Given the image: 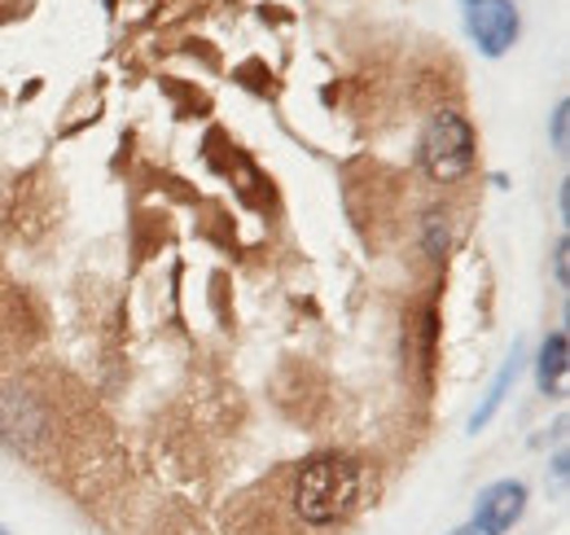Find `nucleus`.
<instances>
[{"label": "nucleus", "mask_w": 570, "mask_h": 535, "mask_svg": "<svg viewBox=\"0 0 570 535\" xmlns=\"http://www.w3.org/2000/svg\"><path fill=\"white\" fill-rule=\"evenodd\" d=\"M368 500V466L343 453L312 457L294 478V509L307 527H338Z\"/></svg>", "instance_id": "1"}, {"label": "nucleus", "mask_w": 570, "mask_h": 535, "mask_svg": "<svg viewBox=\"0 0 570 535\" xmlns=\"http://www.w3.org/2000/svg\"><path fill=\"white\" fill-rule=\"evenodd\" d=\"M417 163L434 185H456L479 163V136L461 110H434L417 140Z\"/></svg>", "instance_id": "2"}, {"label": "nucleus", "mask_w": 570, "mask_h": 535, "mask_svg": "<svg viewBox=\"0 0 570 535\" xmlns=\"http://www.w3.org/2000/svg\"><path fill=\"white\" fill-rule=\"evenodd\" d=\"M461 18L483 58H504L518 45L522 13L513 0H461Z\"/></svg>", "instance_id": "3"}, {"label": "nucleus", "mask_w": 570, "mask_h": 535, "mask_svg": "<svg viewBox=\"0 0 570 535\" xmlns=\"http://www.w3.org/2000/svg\"><path fill=\"white\" fill-rule=\"evenodd\" d=\"M522 514H527V483H518V478H500L492 487H483L474 500V527L492 535L513 532L522 523Z\"/></svg>", "instance_id": "4"}, {"label": "nucleus", "mask_w": 570, "mask_h": 535, "mask_svg": "<svg viewBox=\"0 0 570 535\" xmlns=\"http://www.w3.org/2000/svg\"><path fill=\"white\" fill-rule=\"evenodd\" d=\"M567 369H570V342L567 330H553V334L540 342V360H535V378H540V391L562 400L567 396Z\"/></svg>", "instance_id": "5"}, {"label": "nucleus", "mask_w": 570, "mask_h": 535, "mask_svg": "<svg viewBox=\"0 0 570 535\" xmlns=\"http://www.w3.org/2000/svg\"><path fill=\"white\" fill-rule=\"evenodd\" d=\"M518 373H522V347H513V351H509V360L500 364V373L492 378V387H488V396H483V403L474 408V417H470V430H474V435H479V430H483V426H488V421L497 417L500 403L509 400V391H513Z\"/></svg>", "instance_id": "6"}, {"label": "nucleus", "mask_w": 570, "mask_h": 535, "mask_svg": "<svg viewBox=\"0 0 570 535\" xmlns=\"http://www.w3.org/2000/svg\"><path fill=\"white\" fill-rule=\"evenodd\" d=\"M448 251V215H430L426 220V255L430 260H443Z\"/></svg>", "instance_id": "7"}, {"label": "nucleus", "mask_w": 570, "mask_h": 535, "mask_svg": "<svg viewBox=\"0 0 570 535\" xmlns=\"http://www.w3.org/2000/svg\"><path fill=\"white\" fill-rule=\"evenodd\" d=\"M567 124H570V106L558 101V110H553V149H567Z\"/></svg>", "instance_id": "8"}, {"label": "nucleus", "mask_w": 570, "mask_h": 535, "mask_svg": "<svg viewBox=\"0 0 570 535\" xmlns=\"http://www.w3.org/2000/svg\"><path fill=\"white\" fill-rule=\"evenodd\" d=\"M567 255H570V242L558 237V251H553V268H558V285H567Z\"/></svg>", "instance_id": "9"}, {"label": "nucleus", "mask_w": 570, "mask_h": 535, "mask_svg": "<svg viewBox=\"0 0 570 535\" xmlns=\"http://www.w3.org/2000/svg\"><path fill=\"white\" fill-rule=\"evenodd\" d=\"M558 211H562V220H570V185L558 189Z\"/></svg>", "instance_id": "10"}, {"label": "nucleus", "mask_w": 570, "mask_h": 535, "mask_svg": "<svg viewBox=\"0 0 570 535\" xmlns=\"http://www.w3.org/2000/svg\"><path fill=\"white\" fill-rule=\"evenodd\" d=\"M452 535H492V532H483V527H474V523H470V527H461V532H452Z\"/></svg>", "instance_id": "11"}, {"label": "nucleus", "mask_w": 570, "mask_h": 535, "mask_svg": "<svg viewBox=\"0 0 570 535\" xmlns=\"http://www.w3.org/2000/svg\"><path fill=\"white\" fill-rule=\"evenodd\" d=\"M0 535H9V532H4V527H0Z\"/></svg>", "instance_id": "12"}]
</instances>
